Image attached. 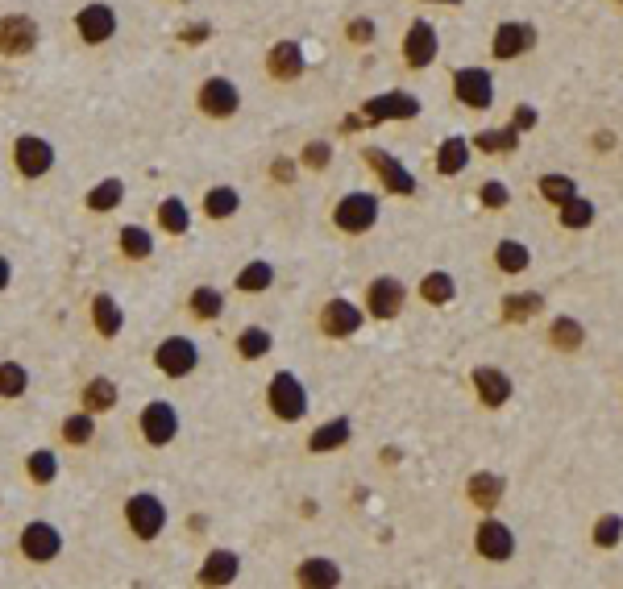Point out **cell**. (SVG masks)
I'll use <instances>...</instances> for the list:
<instances>
[{"label": "cell", "mask_w": 623, "mask_h": 589, "mask_svg": "<svg viewBox=\"0 0 623 589\" xmlns=\"http://www.w3.org/2000/svg\"><path fill=\"white\" fill-rule=\"evenodd\" d=\"M474 548H478V557L483 560H511L516 552V536H511V527L499 523V519H483V523L474 527Z\"/></svg>", "instance_id": "19"}, {"label": "cell", "mask_w": 623, "mask_h": 589, "mask_svg": "<svg viewBox=\"0 0 623 589\" xmlns=\"http://www.w3.org/2000/svg\"><path fill=\"white\" fill-rule=\"evenodd\" d=\"M25 477H30V486H50L54 477H59V452L33 449L30 457H25Z\"/></svg>", "instance_id": "42"}, {"label": "cell", "mask_w": 623, "mask_h": 589, "mask_svg": "<svg viewBox=\"0 0 623 589\" xmlns=\"http://www.w3.org/2000/svg\"><path fill=\"white\" fill-rule=\"evenodd\" d=\"M470 154H474L470 138H462V133H449V138L437 146V174H441V179H457V174L470 166Z\"/></svg>", "instance_id": "24"}, {"label": "cell", "mask_w": 623, "mask_h": 589, "mask_svg": "<svg viewBox=\"0 0 623 589\" xmlns=\"http://www.w3.org/2000/svg\"><path fill=\"white\" fill-rule=\"evenodd\" d=\"M179 4H192V0H179Z\"/></svg>", "instance_id": "55"}, {"label": "cell", "mask_w": 623, "mask_h": 589, "mask_svg": "<svg viewBox=\"0 0 623 589\" xmlns=\"http://www.w3.org/2000/svg\"><path fill=\"white\" fill-rule=\"evenodd\" d=\"M591 536H594V544H599V548H615L623 540V519H619V514H602L599 523H594Z\"/></svg>", "instance_id": "46"}, {"label": "cell", "mask_w": 623, "mask_h": 589, "mask_svg": "<svg viewBox=\"0 0 623 589\" xmlns=\"http://www.w3.org/2000/svg\"><path fill=\"white\" fill-rule=\"evenodd\" d=\"M362 162L378 174V183H383V192H387V195H403V200H408V195H416V174H411L408 166L395 158V154L383 150V146H366Z\"/></svg>", "instance_id": "10"}, {"label": "cell", "mask_w": 623, "mask_h": 589, "mask_svg": "<svg viewBox=\"0 0 623 589\" xmlns=\"http://www.w3.org/2000/svg\"><path fill=\"white\" fill-rule=\"evenodd\" d=\"M537 46V25L532 22H499L491 33V54L499 63H511V58H524L528 50Z\"/></svg>", "instance_id": "16"}, {"label": "cell", "mask_w": 623, "mask_h": 589, "mask_svg": "<svg viewBox=\"0 0 623 589\" xmlns=\"http://www.w3.org/2000/svg\"><path fill=\"white\" fill-rule=\"evenodd\" d=\"M117 9L113 4H104V0H87L84 9L76 13V33L84 46H108L113 38H117Z\"/></svg>", "instance_id": "12"}, {"label": "cell", "mask_w": 623, "mask_h": 589, "mask_svg": "<svg viewBox=\"0 0 623 589\" xmlns=\"http://www.w3.org/2000/svg\"><path fill=\"white\" fill-rule=\"evenodd\" d=\"M237 573H241V557L233 548H212L204 557V565H200V573H195V581L200 585H233Z\"/></svg>", "instance_id": "21"}, {"label": "cell", "mask_w": 623, "mask_h": 589, "mask_svg": "<svg viewBox=\"0 0 623 589\" xmlns=\"http://www.w3.org/2000/svg\"><path fill=\"white\" fill-rule=\"evenodd\" d=\"M117 403H121V390L113 378L96 374L79 386V407L92 411V415H108V411H117Z\"/></svg>", "instance_id": "23"}, {"label": "cell", "mask_w": 623, "mask_h": 589, "mask_svg": "<svg viewBox=\"0 0 623 589\" xmlns=\"http://www.w3.org/2000/svg\"><path fill=\"white\" fill-rule=\"evenodd\" d=\"M138 432L150 449H167L179 436V411H175L171 398H150L138 415Z\"/></svg>", "instance_id": "8"}, {"label": "cell", "mask_w": 623, "mask_h": 589, "mask_svg": "<svg viewBox=\"0 0 623 589\" xmlns=\"http://www.w3.org/2000/svg\"><path fill=\"white\" fill-rule=\"evenodd\" d=\"M615 146V133H594V150H611Z\"/></svg>", "instance_id": "53"}, {"label": "cell", "mask_w": 623, "mask_h": 589, "mask_svg": "<svg viewBox=\"0 0 623 589\" xmlns=\"http://www.w3.org/2000/svg\"><path fill=\"white\" fill-rule=\"evenodd\" d=\"M366 316H370V320H395L399 311H403V303H408V287H403V282L399 279H391V274H383V279H375L370 282V287H366Z\"/></svg>", "instance_id": "15"}, {"label": "cell", "mask_w": 623, "mask_h": 589, "mask_svg": "<svg viewBox=\"0 0 623 589\" xmlns=\"http://www.w3.org/2000/svg\"><path fill=\"white\" fill-rule=\"evenodd\" d=\"M478 200H483V208H491V212H499V208L511 204V192H507V183L499 179H486L483 187H478Z\"/></svg>", "instance_id": "48"}, {"label": "cell", "mask_w": 623, "mask_h": 589, "mask_svg": "<svg viewBox=\"0 0 623 589\" xmlns=\"http://www.w3.org/2000/svg\"><path fill=\"white\" fill-rule=\"evenodd\" d=\"M87 320H92L100 341H117L121 328H125V311H121V303L113 295H96V299L87 303Z\"/></svg>", "instance_id": "22"}, {"label": "cell", "mask_w": 623, "mask_h": 589, "mask_svg": "<svg viewBox=\"0 0 623 589\" xmlns=\"http://www.w3.org/2000/svg\"><path fill=\"white\" fill-rule=\"evenodd\" d=\"M375 38H378V25L370 17H349L345 22V42L349 46H370Z\"/></svg>", "instance_id": "47"}, {"label": "cell", "mask_w": 623, "mask_h": 589, "mask_svg": "<svg viewBox=\"0 0 623 589\" xmlns=\"http://www.w3.org/2000/svg\"><path fill=\"white\" fill-rule=\"evenodd\" d=\"M453 100L474 112H486L494 104V76L486 67H453Z\"/></svg>", "instance_id": "11"}, {"label": "cell", "mask_w": 623, "mask_h": 589, "mask_svg": "<svg viewBox=\"0 0 623 589\" xmlns=\"http://www.w3.org/2000/svg\"><path fill=\"white\" fill-rule=\"evenodd\" d=\"M470 146H474V150H483V154H511L519 146V129L516 125L483 129V133H474Z\"/></svg>", "instance_id": "38"}, {"label": "cell", "mask_w": 623, "mask_h": 589, "mask_svg": "<svg viewBox=\"0 0 623 589\" xmlns=\"http://www.w3.org/2000/svg\"><path fill=\"white\" fill-rule=\"evenodd\" d=\"M540 195L557 208V204H565L570 195H578V183L565 179V174H545V179H540Z\"/></svg>", "instance_id": "44"}, {"label": "cell", "mask_w": 623, "mask_h": 589, "mask_svg": "<svg viewBox=\"0 0 623 589\" xmlns=\"http://www.w3.org/2000/svg\"><path fill=\"white\" fill-rule=\"evenodd\" d=\"M59 432H63V444H67V449H87V444L96 440V415L79 407L76 415L63 419V428H59Z\"/></svg>", "instance_id": "37"}, {"label": "cell", "mask_w": 623, "mask_h": 589, "mask_svg": "<svg viewBox=\"0 0 623 589\" xmlns=\"http://www.w3.org/2000/svg\"><path fill=\"white\" fill-rule=\"evenodd\" d=\"M208 25H183V42L187 46H200V42H208Z\"/></svg>", "instance_id": "49"}, {"label": "cell", "mask_w": 623, "mask_h": 589, "mask_svg": "<svg viewBox=\"0 0 623 589\" xmlns=\"http://www.w3.org/2000/svg\"><path fill=\"white\" fill-rule=\"evenodd\" d=\"M270 287H275V266H270L266 257L246 262V266L237 270V279H233V290H241V295H266Z\"/></svg>", "instance_id": "30"}, {"label": "cell", "mask_w": 623, "mask_h": 589, "mask_svg": "<svg viewBox=\"0 0 623 589\" xmlns=\"http://www.w3.org/2000/svg\"><path fill=\"white\" fill-rule=\"evenodd\" d=\"M200 212L208 220H233L241 212V192H237L233 183H216V187L204 192V200H200Z\"/></svg>", "instance_id": "26"}, {"label": "cell", "mask_w": 623, "mask_h": 589, "mask_svg": "<svg viewBox=\"0 0 623 589\" xmlns=\"http://www.w3.org/2000/svg\"><path fill=\"white\" fill-rule=\"evenodd\" d=\"M154 220H158L162 236H187L192 233V208L183 204L179 195H167L158 204V212H154Z\"/></svg>", "instance_id": "31"}, {"label": "cell", "mask_w": 623, "mask_h": 589, "mask_svg": "<svg viewBox=\"0 0 623 589\" xmlns=\"http://www.w3.org/2000/svg\"><path fill=\"white\" fill-rule=\"evenodd\" d=\"M117 249L125 262H150L154 257V233L146 225H125L117 233Z\"/></svg>", "instance_id": "32"}, {"label": "cell", "mask_w": 623, "mask_h": 589, "mask_svg": "<svg viewBox=\"0 0 623 589\" xmlns=\"http://www.w3.org/2000/svg\"><path fill=\"white\" fill-rule=\"evenodd\" d=\"M25 395H30V370L22 361H0V398L17 403Z\"/></svg>", "instance_id": "40"}, {"label": "cell", "mask_w": 623, "mask_h": 589, "mask_svg": "<svg viewBox=\"0 0 623 589\" xmlns=\"http://www.w3.org/2000/svg\"><path fill=\"white\" fill-rule=\"evenodd\" d=\"M167 503H162L154 490H138L125 498V527H130L133 536L141 540V544H154V540L167 531Z\"/></svg>", "instance_id": "1"}, {"label": "cell", "mask_w": 623, "mask_h": 589, "mask_svg": "<svg viewBox=\"0 0 623 589\" xmlns=\"http://www.w3.org/2000/svg\"><path fill=\"white\" fill-rule=\"evenodd\" d=\"M548 344H553L557 353H578L582 344H586V328H582V320H573V316H557V320L548 324Z\"/></svg>", "instance_id": "33"}, {"label": "cell", "mask_w": 623, "mask_h": 589, "mask_svg": "<svg viewBox=\"0 0 623 589\" xmlns=\"http://www.w3.org/2000/svg\"><path fill=\"white\" fill-rule=\"evenodd\" d=\"M121 204H125V183H121V179H100L96 187H87V195H84V208L92 216L117 212Z\"/></svg>", "instance_id": "29"}, {"label": "cell", "mask_w": 623, "mask_h": 589, "mask_svg": "<svg viewBox=\"0 0 623 589\" xmlns=\"http://www.w3.org/2000/svg\"><path fill=\"white\" fill-rule=\"evenodd\" d=\"M453 295H457V282H453V274H445V270H432V274L420 279V299L432 303V308L453 303Z\"/></svg>", "instance_id": "39"}, {"label": "cell", "mask_w": 623, "mask_h": 589, "mask_svg": "<svg viewBox=\"0 0 623 589\" xmlns=\"http://www.w3.org/2000/svg\"><path fill=\"white\" fill-rule=\"evenodd\" d=\"M474 390H478V403L491 411L507 407L511 403V395H516V382H511V374L507 370H499V365H474Z\"/></svg>", "instance_id": "18"}, {"label": "cell", "mask_w": 623, "mask_h": 589, "mask_svg": "<svg viewBox=\"0 0 623 589\" xmlns=\"http://www.w3.org/2000/svg\"><path fill=\"white\" fill-rule=\"evenodd\" d=\"M362 324H366V311L357 308L354 299H341V295L324 303L321 316H316V328H321V336H329V341H349Z\"/></svg>", "instance_id": "13"}, {"label": "cell", "mask_w": 623, "mask_h": 589, "mask_svg": "<svg viewBox=\"0 0 623 589\" xmlns=\"http://www.w3.org/2000/svg\"><path fill=\"white\" fill-rule=\"evenodd\" d=\"M38 22H33L30 13H9V17H0V54L5 58H25V54L38 50Z\"/></svg>", "instance_id": "14"}, {"label": "cell", "mask_w": 623, "mask_h": 589, "mask_svg": "<svg viewBox=\"0 0 623 589\" xmlns=\"http://www.w3.org/2000/svg\"><path fill=\"white\" fill-rule=\"evenodd\" d=\"M540 308H545V299H540L537 290H519V295H507L503 299V320L507 324H524V320H532Z\"/></svg>", "instance_id": "43"}, {"label": "cell", "mask_w": 623, "mask_h": 589, "mask_svg": "<svg viewBox=\"0 0 623 589\" xmlns=\"http://www.w3.org/2000/svg\"><path fill=\"white\" fill-rule=\"evenodd\" d=\"M303 71H308V54L295 38H279L266 50V76L275 84H295V79H303Z\"/></svg>", "instance_id": "17"}, {"label": "cell", "mask_w": 623, "mask_h": 589, "mask_svg": "<svg viewBox=\"0 0 623 589\" xmlns=\"http://www.w3.org/2000/svg\"><path fill=\"white\" fill-rule=\"evenodd\" d=\"M329 162H333V146H329V141H321V138L308 141V146L300 150V166H303V171H324Z\"/></svg>", "instance_id": "45"}, {"label": "cell", "mask_w": 623, "mask_h": 589, "mask_svg": "<svg viewBox=\"0 0 623 589\" xmlns=\"http://www.w3.org/2000/svg\"><path fill=\"white\" fill-rule=\"evenodd\" d=\"M17 548L30 565H50V560L63 557V531L50 523V519H33V523L22 527L17 536Z\"/></svg>", "instance_id": "9"}, {"label": "cell", "mask_w": 623, "mask_h": 589, "mask_svg": "<svg viewBox=\"0 0 623 589\" xmlns=\"http://www.w3.org/2000/svg\"><path fill=\"white\" fill-rule=\"evenodd\" d=\"M187 311H192V320L200 324H216L221 316H225V290L221 287H192V295H187Z\"/></svg>", "instance_id": "28"}, {"label": "cell", "mask_w": 623, "mask_h": 589, "mask_svg": "<svg viewBox=\"0 0 623 589\" xmlns=\"http://www.w3.org/2000/svg\"><path fill=\"white\" fill-rule=\"evenodd\" d=\"M295 581L308 589H333V585H341V565L329 557H308L295 565Z\"/></svg>", "instance_id": "25"}, {"label": "cell", "mask_w": 623, "mask_h": 589, "mask_svg": "<svg viewBox=\"0 0 623 589\" xmlns=\"http://www.w3.org/2000/svg\"><path fill=\"white\" fill-rule=\"evenodd\" d=\"M594 212H599V208H594L586 195H570L565 204H557V225L561 228H591Z\"/></svg>", "instance_id": "41"}, {"label": "cell", "mask_w": 623, "mask_h": 589, "mask_svg": "<svg viewBox=\"0 0 623 589\" xmlns=\"http://www.w3.org/2000/svg\"><path fill=\"white\" fill-rule=\"evenodd\" d=\"M275 179H279V183L295 179V162H291V158H275Z\"/></svg>", "instance_id": "51"}, {"label": "cell", "mask_w": 623, "mask_h": 589, "mask_svg": "<svg viewBox=\"0 0 623 589\" xmlns=\"http://www.w3.org/2000/svg\"><path fill=\"white\" fill-rule=\"evenodd\" d=\"M154 370L171 382H183L200 370V344L192 336H167V341L154 344Z\"/></svg>", "instance_id": "6"}, {"label": "cell", "mask_w": 623, "mask_h": 589, "mask_svg": "<svg viewBox=\"0 0 623 589\" xmlns=\"http://www.w3.org/2000/svg\"><path fill=\"white\" fill-rule=\"evenodd\" d=\"M362 117L375 125V120H411L420 117V100L411 92H383V96H370L362 104Z\"/></svg>", "instance_id": "20"}, {"label": "cell", "mask_w": 623, "mask_h": 589, "mask_svg": "<svg viewBox=\"0 0 623 589\" xmlns=\"http://www.w3.org/2000/svg\"><path fill=\"white\" fill-rule=\"evenodd\" d=\"M420 4H449V9H457V4H465V0H420Z\"/></svg>", "instance_id": "54"}, {"label": "cell", "mask_w": 623, "mask_h": 589, "mask_svg": "<svg viewBox=\"0 0 623 589\" xmlns=\"http://www.w3.org/2000/svg\"><path fill=\"white\" fill-rule=\"evenodd\" d=\"M511 125H516L519 133H524V129H532V125H537V108L519 104V108H516V120H511Z\"/></svg>", "instance_id": "50"}, {"label": "cell", "mask_w": 623, "mask_h": 589, "mask_svg": "<svg viewBox=\"0 0 623 589\" xmlns=\"http://www.w3.org/2000/svg\"><path fill=\"white\" fill-rule=\"evenodd\" d=\"M399 54H403V67H408V71H429V67L441 58V33H437V25H432L429 17H416V22L408 25V33H403Z\"/></svg>", "instance_id": "7"}, {"label": "cell", "mask_w": 623, "mask_h": 589, "mask_svg": "<svg viewBox=\"0 0 623 589\" xmlns=\"http://www.w3.org/2000/svg\"><path fill=\"white\" fill-rule=\"evenodd\" d=\"M465 494H470V503L478 506V511H494V506L503 503V494H507V482L499 477V473H470V482H465Z\"/></svg>", "instance_id": "27"}, {"label": "cell", "mask_w": 623, "mask_h": 589, "mask_svg": "<svg viewBox=\"0 0 623 589\" xmlns=\"http://www.w3.org/2000/svg\"><path fill=\"white\" fill-rule=\"evenodd\" d=\"M54 162H59V150L50 146V138H42V133H17L13 138V171L22 179H46L54 171Z\"/></svg>", "instance_id": "3"}, {"label": "cell", "mask_w": 623, "mask_h": 589, "mask_svg": "<svg viewBox=\"0 0 623 589\" xmlns=\"http://www.w3.org/2000/svg\"><path fill=\"white\" fill-rule=\"evenodd\" d=\"M195 112L208 120H233L241 112V87L229 76H208L195 87Z\"/></svg>", "instance_id": "5"}, {"label": "cell", "mask_w": 623, "mask_h": 589, "mask_svg": "<svg viewBox=\"0 0 623 589\" xmlns=\"http://www.w3.org/2000/svg\"><path fill=\"white\" fill-rule=\"evenodd\" d=\"M494 266H499V274H524L532 266V249L524 241H516V236H507V241L494 245Z\"/></svg>", "instance_id": "36"}, {"label": "cell", "mask_w": 623, "mask_h": 589, "mask_svg": "<svg viewBox=\"0 0 623 589\" xmlns=\"http://www.w3.org/2000/svg\"><path fill=\"white\" fill-rule=\"evenodd\" d=\"M354 436V424L349 419H329L321 428L308 436V452H333V449H345Z\"/></svg>", "instance_id": "34"}, {"label": "cell", "mask_w": 623, "mask_h": 589, "mask_svg": "<svg viewBox=\"0 0 623 589\" xmlns=\"http://www.w3.org/2000/svg\"><path fill=\"white\" fill-rule=\"evenodd\" d=\"M13 287V262L5 254H0V295H5V290Z\"/></svg>", "instance_id": "52"}, {"label": "cell", "mask_w": 623, "mask_h": 589, "mask_svg": "<svg viewBox=\"0 0 623 589\" xmlns=\"http://www.w3.org/2000/svg\"><path fill=\"white\" fill-rule=\"evenodd\" d=\"M266 407L270 415L279 419V424H300L303 415H308V386L300 382V378L291 374V370H279V374L270 378L266 386Z\"/></svg>", "instance_id": "2"}, {"label": "cell", "mask_w": 623, "mask_h": 589, "mask_svg": "<svg viewBox=\"0 0 623 589\" xmlns=\"http://www.w3.org/2000/svg\"><path fill=\"white\" fill-rule=\"evenodd\" d=\"M378 225V195L375 192H345L333 204V228L345 236H362Z\"/></svg>", "instance_id": "4"}, {"label": "cell", "mask_w": 623, "mask_h": 589, "mask_svg": "<svg viewBox=\"0 0 623 589\" xmlns=\"http://www.w3.org/2000/svg\"><path fill=\"white\" fill-rule=\"evenodd\" d=\"M270 349H275V333L262 328V324H249V328L237 333V357H241V361H262Z\"/></svg>", "instance_id": "35"}]
</instances>
